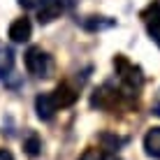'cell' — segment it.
I'll list each match as a JSON object with an SVG mask.
<instances>
[{"instance_id":"obj_1","label":"cell","mask_w":160,"mask_h":160,"mask_svg":"<svg viewBox=\"0 0 160 160\" xmlns=\"http://www.w3.org/2000/svg\"><path fill=\"white\" fill-rule=\"evenodd\" d=\"M114 70H116L121 91H123L125 95H137L139 88L144 86V72H142L139 65H135L128 56H123V53H116V56H114Z\"/></svg>"},{"instance_id":"obj_2","label":"cell","mask_w":160,"mask_h":160,"mask_svg":"<svg viewBox=\"0 0 160 160\" xmlns=\"http://www.w3.org/2000/svg\"><path fill=\"white\" fill-rule=\"evenodd\" d=\"M53 58L49 56L47 51H44L42 47H30L28 51H26V70L37 77V79H49V77L53 74Z\"/></svg>"},{"instance_id":"obj_3","label":"cell","mask_w":160,"mask_h":160,"mask_svg":"<svg viewBox=\"0 0 160 160\" xmlns=\"http://www.w3.org/2000/svg\"><path fill=\"white\" fill-rule=\"evenodd\" d=\"M123 98H125L123 91H116V88H112L109 84H104L102 88H98V91L93 93L91 104H93V107H98V109H114V107H118V104H121Z\"/></svg>"},{"instance_id":"obj_4","label":"cell","mask_w":160,"mask_h":160,"mask_svg":"<svg viewBox=\"0 0 160 160\" xmlns=\"http://www.w3.org/2000/svg\"><path fill=\"white\" fill-rule=\"evenodd\" d=\"M142 21L146 26L148 37L160 47V0H153L146 9H142Z\"/></svg>"},{"instance_id":"obj_5","label":"cell","mask_w":160,"mask_h":160,"mask_svg":"<svg viewBox=\"0 0 160 160\" xmlns=\"http://www.w3.org/2000/svg\"><path fill=\"white\" fill-rule=\"evenodd\" d=\"M7 35H9V40L16 42V44L28 42L30 35H32V23H30V19H26V16L14 19L12 26H9V30H7Z\"/></svg>"},{"instance_id":"obj_6","label":"cell","mask_w":160,"mask_h":160,"mask_svg":"<svg viewBox=\"0 0 160 160\" xmlns=\"http://www.w3.org/2000/svg\"><path fill=\"white\" fill-rule=\"evenodd\" d=\"M51 100L56 104V109H65V107H72L77 102V91L70 84H58L56 91L51 93Z\"/></svg>"},{"instance_id":"obj_7","label":"cell","mask_w":160,"mask_h":160,"mask_svg":"<svg viewBox=\"0 0 160 160\" xmlns=\"http://www.w3.org/2000/svg\"><path fill=\"white\" fill-rule=\"evenodd\" d=\"M35 112H37V116L42 121H51L56 116L58 109H56V104L51 100V93H40V95L35 98Z\"/></svg>"},{"instance_id":"obj_8","label":"cell","mask_w":160,"mask_h":160,"mask_svg":"<svg viewBox=\"0 0 160 160\" xmlns=\"http://www.w3.org/2000/svg\"><path fill=\"white\" fill-rule=\"evenodd\" d=\"M144 151L148 158L160 160V125H153V128L146 130L144 135Z\"/></svg>"},{"instance_id":"obj_9","label":"cell","mask_w":160,"mask_h":160,"mask_svg":"<svg viewBox=\"0 0 160 160\" xmlns=\"http://www.w3.org/2000/svg\"><path fill=\"white\" fill-rule=\"evenodd\" d=\"M81 26L88 32H100V30H109L116 26V19H109V16H86L81 21Z\"/></svg>"},{"instance_id":"obj_10","label":"cell","mask_w":160,"mask_h":160,"mask_svg":"<svg viewBox=\"0 0 160 160\" xmlns=\"http://www.w3.org/2000/svg\"><path fill=\"white\" fill-rule=\"evenodd\" d=\"M14 70V51L5 42H0V79Z\"/></svg>"},{"instance_id":"obj_11","label":"cell","mask_w":160,"mask_h":160,"mask_svg":"<svg viewBox=\"0 0 160 160\" xmlns=\"http://www.w3.org/2000/svg\"><path fill=\"white\" fill-rule=\"evenodd\" d=\"M23 148H26V153H28L30 158H35L37 153H40V148H42L40 137H37L35 132H28V137H26V142H23Z\"/></svg>"},{"instance_id":"obj_12","label":"cell","mask_w":160,"mask_h":160,"mask_svg":"<svg viewBox=\"0 0 160 160\" xmlns=\"http://www.w3.org/2000/svg\"><path fill=\"white\" fill-rule=\"evenodd\" d=\"M100 142L104 144V148H114V151H116L118 146H123V144H125V139H123V137L109 135V132H104V135H100Z\"/></svg>"},{"instance_id":"obj_13","label":"cell","mask_w":160,"mask_h":160,"mask_svg":"<svg viewBox=\"0 0 160 160\" xmlns=\"http://www.w3.org/2000/svg\"><path fill=\"white\" fill-rule=\"evenodd\" d=\"M79 160H104V153H102V148H86L79 156Z\"/></svg>"},{"instance_id":"obj_14","label":"cell","mask_w":160,"mask_h":160,"mask_svg":"<svg viewBox=\"0 0 160 160\" xmlns=\"http://www.w3.org/2000/svg\"><path fill=\"white\" fill-rule=\"evenodd\" d=\"M44 2H47V0H19V5L26 7V9H40Z\"/></svg>"},{"instance_id":"obj_15","label":"cell","mask_w":160,"mask_h":160,"mask_svg":"<svg viewBox=\"0 0 160 160\" xmlns=\"http://www.w3.org/2000/svg\"><path fill=\"white\" fill-rule=\"evenodd\" d=\"M151 114H153V116H160V91L156 93V98H153V104H151Z\"/></svg>"},{"instance_id":"obj_16","label":"cell","mask_w":160,"mask_h":160,"mask_svg":"<svg viewBox=\"0 0 160 160\" xmlns=\"http://www.w3.org/2000/svg\"><path fill=\"white\" fill-rule=\"evenodd\" d=\"M0 160H14V156L7 151V148H0Z\"/></svg>"}]
</instances>
